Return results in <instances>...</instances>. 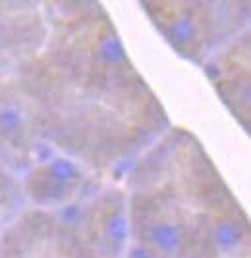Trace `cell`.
<instances>
[{"instance_id":"cell-2","label":"cell","mask_w":251,"mask_h":258,"mask_svg":"<svg viewBox=\"0 0 251 258\" xmlns=\"http://www.w3.org/2000/svg\"><path fill=\"white\" fill-rule=\"evenodd\" d=\"M51 152L23 89L16 79H0V164L12 175H22Z\"/></svg>"},{"instance_id":"cell-5","label":"cell","mask_w":251,"mask_h":258,"mask_svg":"<svg viewBox=\"0 0 251 258\" xmlns=\"http://www.w3.org/2000/svg\"><path fill=\"white\" fill-rule=\"evenodd\" d=\"M209 79L232 116L249 127V35L236 37L205 64Z\"/></svg>"},{"instance_id":"cell-1","label":"cell","mask_w":251,"mask_h":258,"mask_svg":"<svg viewBox=\"0 0 251 258\" xmlns=\"http://www.w3.org/2000/svg\"><path fill=\"white\" fill-rule=\"evenodd\" d=\"M155 29L182 58L205 66L245 33L247 2H143Z\"/></svg>"},{"instance_id":"cell-4","label":"cell","mask_w":251,"mask_h":258,"mask_svg":"<svg viewBox=\"0 0 251 258\" xmlns=\"http://www.w3.org/2000/svg\"><path fill=\"white\" fill-rule=\"evenodd\" d=\"M48 23L35 2H0V79H14L44 48Z\"/></svg>"},{"instance_id":"cell-3","label":"cell","mask_w":251,"mask_h":258,"mask_svg":"<svg viewBox=\"0 0 251 258\" xmlns=\"http://www.w3.org/2000/svg\"><path fill=\"white\" fill-rule=\"evenodd\" d=\"M89 170L74 158L51 152L22 173L23 203L37 210H58L89 193Z\"/></svg>"}]
</instances>
